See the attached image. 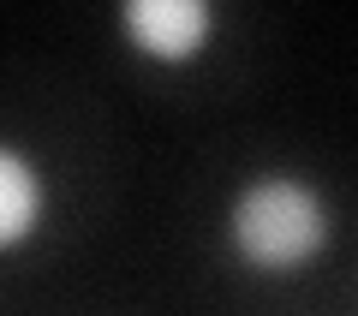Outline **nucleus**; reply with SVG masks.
Segmentation results:
<instances>
[{
	"label": "nucleus",
	"mask_w": 358,
	"mask_h": 316,
	"mask_svg": "<svg viewBox=\"0 0 358 316\" xmlns=\"http://www.w3.org/2000/svg\"><path fill=\"white\" fill-rule=\"evenodd\" d=\"M334 197L299 167H257L221 203V245L245 275L287 280L322 263L334 245Z\"/></svg>",
	"instance_id": "1"
},
{
	"label": "nucleus",
	"mask_w": 358,
	"mask_h": 316,
	"mask_svg": "<svg viewBox=\"0 0 358 316\" xmlns=\"http://www.w3.org/2000/svg\"><path fill=\"white\" fill-rule=\"evenodd\" d=\"M120 42L155 72H192L221 36L215 0H120Z\"/></svg>",
	"instance_id": "2"
},
{
	"label": "nucleus",
	"mask_w": 358,
	"mask_h": 316,
	"mask_svg": "<svg viewBox=\"0 0 358 316\" xmlns=\"http://www.w3.org/2000/svg\"><path fill=\"white\" fill-rule=\"evenodd\" d=\"M54 215V179L18 138L0 143V251L18 257L36 245V233Z\"/></svg>",
	"instance_id": "3"
}]
</instances>
